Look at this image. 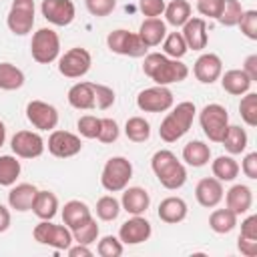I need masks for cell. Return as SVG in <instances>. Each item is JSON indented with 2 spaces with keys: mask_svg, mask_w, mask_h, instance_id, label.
Masks as SVG:
<instances>
[{
  "mask_svg": "<svg viewBox=\"0 0 257 257\" xmlns=\"http://www.w3.org/2000/svg\"><path fill=\"white\" fill-rule=\"evenodd\" d=\"M143 72L157 84L169 86L173 82H183L189 76V66L181 62V58H169L161 52H147Z\"/></svg>",
  "mask_w": 257,
  "mask_h": 257,
  "instance_id": "6da1fadb",
  "label": "cell"
},
{
  "mask_svg": "<svg viewBox=\"0 0 257 257\" xmlns=\"http://www.w3.org/2000/svg\"><path fill=\"white\" fill-rule=\"evenodd\" d=\"M151 169L159 179V183L169 191H177L187 183V169L173 151L167 149L157 151L151 159Z\"/></svg>",
  "mask_w": 257,
  "mask_h": 257,
  "instance_id": "7a4b0ae2",
  "label": "cell"
},
{
  "mask_svg": "<svg viewBox=\"0 0 257 257\" xmlns=\"http://www.w3.org/2000/svg\"><path fill=\"white\" fill-rule=\"evenodd\" d=\"M169 110H171V112H167V116L161 120L159 137H161L165 143H175V141H179L183 135L189 133L197 108H195V104H193L191 100H183V102H179L177 106H171Z\"/></svg>",
  "mask_w": 257,
  "mask_h": 257,
  "instance_id": "3957f363",
  "label": "cell"
},
{
  "mask_svg": "<svg viewBox=\"0 0 257 257\" xmlns=\"http://www.w3.org/2000/svg\"><path fill=\"white\" fill-rule=\"evenodd\" d=\"M133 179V165L124 157H110L100 173V185L108 193H120Z\"/></svg>",
  "mask_w": 257,
  "mask_h": 257,
  "instance_id": "277c9868",
  "label": "cell"
},
{
  "mask_svg": "<svg viewBox=\"0 0 257 257\" xmlns=\"http://www.w3.org/2000/svg\"><path fill=\"white\" fill-rule=\"evenodd\" d=\"M199 124L211 143H221V139L229 126V112L219 102L205 104L203 110L199 112Z\"/></svg>",
  "mask_w": 257,
  "mask_h": 257,
  "instance_id": "5b68a950",
  "label": "cell"
},
{
  "mask_svg": "<svg viewBox=\"0 0 257 257\" xmlns=\"http://www.w3.org/2000/svg\"><path fill=\"white\" fill-rule=\"evenodd\" d=\"M30 54L38 64H50L60 56V38L52 28H40L32 34Z\"/></svg>",
  "mask_w": 257,
  "mask_h": 257,
  "instance_id": "8992f818",
  "label": "cell"
},
{
  "mask_svg": "<svg viewBox=\"0 0 257 257\" xmlns=\"http://www.w3.org/2000/svg\"><path fill=\"white\" fill-rule=\"evenodd\" d=\"M106 46L110 52L114 54H122V56H131V58H143L149 50V46L141 40V36L137 32H128L124 28L112 30L106 36Z\"/></svg>",
  "mask_w": 257,
  "mask_h": 257,
  "instance_id": "52a82bcc",
  "label": "cell"
},
{
  "mask_svg": "<svg viewBox=\"0 0 257 257\" xmlns=\"http://www.w3.org/2000/svg\"><path fill=\"white\" fill-rule=\"evenodd\" d=\"M32 237L40 245H48L56 251H66L72 245V233L66 225H54L46 219H40V223L32 229Z\"/></svg>",
  "mask_w": 257,
  "mask_h": 257,
  "instance_id": "ba28073f",
  "label": "cell"
},
{
  "mask_svg": "<svg viewBox=\"0 0 257 257\" xmlns=\"http://www.w3.org/2000/svg\"><path fill=\"white\" fill-rule=\"evenodd\" d=\"M92 56L86 48L74 46L58 58V72L66 78H80L90 70Z\"/></svg>",
  "mask_w": 257,
  "mask_h": 257,
  "instance_id": "9c48e42d",
  "label": "cell"
},
{
  "mask_svg": "<svg viewBox=\"0 0 257 257\" xmlns=\"http://www.w3.org/2000/svg\"><path fill=\"white\" fill-rule=\"evenodd\" d=\"M34 0H12L10 12L6 16V24L12 34L24 36L34 26Z\"/></svg>",
  "mask_w": 257,
  "mask_h": 257,
  "instance_id": "30bf717a",
  "label": "cell"
},
{
  "mask_svg": "<svg viewBox=\"0 0 257 257\" xmlns=\"http://www.w3.org/2000/svg\"><path fill=\"white\" fill-rule=\"evenodd\" d=\"M173 102H175L173 92L167 86H161V84L145 88L137 96V106L143 112H165L173 106Z\"/></svg>",
  "mask_w": 257,
  "mask_h": 257,
  "instance_id": "8fae6325",
  "label": "cell"
},
{
  "mask_svg": "<svg viewBox=\"0 0 257 257\" xmlns=\"http://www.w3.org/2000/svg\"><path fill=\"white\" fill-rule=\"evenodd\" d=\"M10 147H12V153L18 159H36L44 153L46 143L34 131H18L10 139Z\"/></svg>",
  "mask_w": 257,
  "mask_h": 257,
  "instance_id": "7c38bea8",
  "label": "cell"
},
{
  "mask_svg": "<svg viewBox=\"0 0 257 257\" xmlns=\"http://www.w3.org/2000/svg\"><path fill=\"white\" fill-rule=\"evenodd\" d=\"M26 118L38 131H54L58 124V110L44 100H30L26 104Z\"/></svg>",
  "mask_w": 257,
  "mask_h": 257,
  "instance_id": "4fadbf2b",
  "label": "cell"
},
{
  "mask_svg": "<svg viewBox=\"0 0 257 257\" xmlns=\"http://www.w3.org/2000/svg\"><path fill=\"white\" fill-rule=\"evenodd\" d=\"M48 153L56 159H68L80 153L82 149V141L78 135L68 133V131H52L48 137Z\"/></svg>",
  "mask_w": 257,
  "mask_h": 257,
  "instance_id": "5bb4252c",
  "label": "cell"
},
{
  "mask_svg": "<svg viewBox=\"0 0 257 257\" xmlns=\"http://www.w3.org/2000/svg\"><path fill=\"white\" fill-rule=\"evenodd\" d=\"M40 12L44 20L54 26H68L76 16V8L70 0H42Z\"/></svg>",
  "mask_w": 257,
  "mask_h": 257,
  "instance_id": "9a60e30c",
  "label": "cell"
},
{
  "mask_svg": "<svg viewBox=\"0 0 257 257\" xmlns=\"http://www.w3.org/2000/svg\"><path fill=\"white\" fill-rule=\"evenodd\" d=\"M153 233V227L151 223L141 217V215H133L131 219H126L120 229H118V239L124 243V245H139V243H145Z\"/></svg>",
  "mask_w": 257,
  "mask_h": 257,
  "instance_id": "2e32d148",
  "label": "cell"
},
{
  "mask_svg": "<svg viewBox=\"0 0 257 257\" xmlns=\"http://www.w3.org/2000/svg\"><path fill=\"white\" fill-rule=\"evenodd\" d=\"M193 74L203 84H213L223 74V62L215 52L201 54L193 64Z\"/></svg>",
  "mask_w": 257,
  "mask_h": 257,
  "instance_id": "e0dca14e",
  "label": "cell"
},
{
  "mask_svg": "<svg viewBox=\"0 0 257 257\" xmlns=\"http://www.w3.org/2000/svg\"><path fill=\"white\" fill-rule=\"evenodd\" d=\"M223 195H225L223 183H221L219 179H215V177H205V179H201V181L197 183V187H195V199H197V203H199L201 207H205V209L217 207V205L223 201Z\"/></svg>",
  "mask_w": 257,
  "mask_h": 257,
  "instance_id": "ac0fdd59",
  "label": "cell"
},
{
  "mask_svg": "<svg viewBox=\"0 0 257 257\" xmlns=\"http://www.w3.org/2000/svg\"><path fill=\"white\" fill-rule=\"evenodd\" d=\"M181 34L185 38V44L189 50H203L207 48L209 42V34H207V22L199 16H191L183 26H181Z\"/></svg>",
  "mask_w": 257,
  "mask_h": 257,
  "instance_id": "d6986e66",
  "label": "cell"
},
{
  "mask_svg": "<svg viewBox=\"0 0 257 257\" xmlns=\"http://www.w3.org/2000/svg\"><path fill=\"white\" fill-rule=\"evenodd\" d=\"M36 193H38V189L32 183H18V185L14 183L12 189L8 191V205H10V209H14L18 213L30 211Z\"/></svg>",
  "mask_w": 257,
  "mask_h": 257,
  "instance_id": "ffe728a7",
  "label": "cell"
},
{
  "mask_svg": "<svg viewBox=\"0 0 257 257\" xmlns=\"http://www.w3.org/2000/svg\"><path fill=\"white\" fill-rule=\"evenodd\" d=\"M225 197V203H227V209H231L237 217L239 215H245L249 213L251 205H253V191L247 187V185H233Z\"/></svg>",
  "mask_w": 257,
  "mask_h": 257,
  "instance_id": "44dd1931",
  "label": "cell"
},
{
  "mask_svg": "<svg viewBox=\"0 0 257 257\" xmlns=\"http://www.w3.org/2000/svg\"><path fill=\"white\" fill-rule=\"evenodd\" d=\"M151 205V197L143 187H124L120 207L128 215H143Z\"/></svg>",
  "mask_w": 257,
  "mask_h": 257,
  "instance_id": "7402d4cb",
  "label": "cell"
},
{
  "mask_svg": "<svg viewBox=\"0 0 257 257\" xmlns=\"http://www.w3.org/2000/svg\"><path fill=\"white\" fill-rule=\"evenodd\" d=\"M66 98H68V104H70L72 108H78V110H90V108L96 106V100H94V86H92V82H86V80L72 84V86L68 88Z\"/></svg>",
  "mask_w": 257,
  "mask_h": 257,
  "instance_id": "603a6c76",
  "label": "cell"
},
{
  "mask_svg": "<svg viewBox=\"0 0 257 257\" xmlns=\"http://www.w3.org/2000/svg\"><path fill=\"white\" fill-rule=\"evenodd\" d=\"M187 203L181 199V197H167L159 203V219L163 223H169V225H177L181 221H185L187 217Z\"/></svg>",
  "mask_w": 257,
  "mask_h": 257,
  "instance_id": "cb8c5ba5",
  "label": "cell"
},
{
  "mask_svg": "<svg viewBox=\"0 0 257 257\" xmlns=\"http://www.w3.org/2000/svg\"><path fill=\"white\" fill-rule=\"evenodd\" d=\"M219 78H221L223 90L229 92V94H233V96H243L245 92H249L251 82H253L241 68H231L225 74H221Z\"/></svg>",
  "mask_w": 257,
  "mask_h": 257,
  "instance_id": "d4e9b609",
  "label": "cell"
},
{
  "mask_svg": "<svg viewBox=\"0 0 257 257\" xmlns=\"http://www.w3.org/2000/svg\"><path fill=\"white\" fill-rule=\"evenodd\" d=\"M137 34L149 48H153V46H159L167 36V24L161 18H145Z\"/></svg>",
  "mask_w": 257,
  "mask_h": 257,
  "instance_id": "484cf974",
  "label": "cell"
},
{
  "mask_svg": "<svg viewBox=\"0 0 257 257\" xmlns=\"http://www.w3.org/2000/svg\"><path fill=\"white\" fill-rule=\"evenodd\" d=\"M183 161L189 167H195V169L205 167L211 161V149H209V145H205L203 141H189L183 147Z\"/></svg>",
  "mask_w": 257,
  "mask_h": 257,
  "instance_id": "4316f807",
  "label": "cell"
},
{
  "mask_svg": "<svg viewBox=\"0 0 257 257\" xmlns=\"http://www.w3.org/2000/svg\"><path fill=\"white\" fill-rule=\"evenodd\" d=\"M38 219H46L50 221L56 213H58V199L52 191H38L30 209Z\"/></svg>",
  "mask_w": 257,
  "mask_h": 257,
  "instance_id": "83f0119b",
  "label": "cell"
},
{
  "mask_svg": "<svg viewBox=\"0 0 257 257\" xmlns=\"http://www.w3.org/2000/svg\"><path fill=\"white\" fill-rule=\"evenodd\" d=\"M247 143H249L247 133L239 124H229L225 135H223V139H221V145L225 147V151L229 155H241L247 149Z\"/></svg>",
  "mask_w": 257,
  "mask_h": 257,
  "instance_id": "f1b7e54d",
  "label": "cell"
},
{
  "mask_svg": "<svg viewBox=\"0 0 257 257\" xmlns=\"http://www.w3.org/2000/svg\"><path fill=\"white\" fill-rule=\"evenodd\" d=\"M88 217H92L88 205L82 203V201H78V199H72V201L64 203V207H62V221H64V225H66L70 231H72L76 225H80L82 221H86Z\"/></svg>",
  "mask_w": 257,
  "mask_h": 257,
  "instance_id": "f546056e",
  "label": "cell"
},
{
  "mask_svg": "<svg viewBox=\"0 0 257 257\" xmlns=\"http://www.w3.org/2000/svg\"><path fill=\"white\" fill-rule=\"evenodd\" d=\"M211 171H213V177L215 179H219L221 183H229V181H235L237 179V175H239V163L231 155H221V157H217L211 163Z\"/></svg>",
  "mask_w": 257,
  "mask_h": 257,
  "instance_id": "4dcf8cb0",
  "label": "cell"
},
{
  "mask_svg": "<svg viewBox=\"0 0 257 257\" xmlns=\"http://www.w3.org/2000/svg\"><path fill=\"white\" fill-rule=\"evenodd\" d=\"M209 227H211V231H215L219 235L231 233L237 227V215L227 207L225 209H215L209 215Z\"/></svg>",
  "mask_w": 257,
  "mask_h": 257,
  "instance_id": "1f68e13d",
  "label": "cell"
},
{
  "mask_svg": "<svg viewBox=\"0 0 257 257\" xmlns=\"http://www.w3.org/2000/svg\"><path fill=\"white\" fill-rule=\"evenodd\" d=\"M163 14L167 18V24L179 28V26H183L191 18V4L187 0H171L165 6V12Z\"/></svg>",
  "mask_w": 257,
  "mask_h": 257,
  "instance_id": "d6a6232c",
  "label": "cell"
},
{
  "mask_svg": "<svg viewBox=\"0 0 257 257\" xmlns=\"http://www.w3.org/2000/svg\"><path fill=\"white\" fill-rule=\"evenodd\" d=\"M24 84V72L12 62H0V88L18 90Z\"/></svg>",
  "mask_w": 257,
  "mask_h": 257,
  "instance_id": "836d02e7",
  "label": "cell"
},
{
  "mask_svg": "<svg viewBox=\"0 0 257 257\" xmlns=\"http://www.w3.org/2000/svg\"><path fill=\"white\" fill-rule=\"evenodd\" d=\"M20 161L12 155H0V187H12L20 177Z\"/></svg>",
  "mask_w": 257,
  "mask_h": 257,
  "instance_id": "e575fe53",
  "label": "cell"
},
{
  "mask_svg": "<svg viewBox=\"0 0 257 257\" xmlns=\"http://www.w3.org/2000/svg\"><path fill=\"white\" fill-rule=\"evenodd\" d=\"M124 135L133 143H145L151 137V124L143 116H131L124 122Z\"/></svg>",
  "mask_w": 257,
  "mask_h": 257,
  "instance_id": "d590c367",
  "label": "cell"
},
{
  "mask_svg": "<svg viewBox=\"0 0 257 257\" xmlns=\"http://www.w3.org/2000/svg\"><path fill=\"white\" fill-rule=\"evenodd\" d=\"M72 241L76 243H82V245H90L96 241L98 237V225H96V219L88 217L86 221H82L80 225H76L72 231Z\"/></svg>",
  "mask_w": 257,
  "mask_h": 257,
  "instance_id": "8d00e7d4",
  "label": "cell"
},
{
  "mask_svg": "<svg viewBox=\"0 0 257 257\" xmlns=\"http://www.w3.org/2000/svg\"><path fill=\"white\" fill-rule=\"evenodd\" d=\"M120 211H122L120 201L114 199L112 195H104L96 201V217L100 221H114Z\"/></svg>",
  "mask_w": 257,
  "mask_h": 257,
  "instance_id": "74e56055",
  "label": "cell"
},
{
  "mask_svg": "<svg viewBox=\"0 0 257 257\" xmlns=\"http://www.w3.org/2000/svg\"><path fill=\"white\" fill-rule=\"evenodd\" d=\"M163 54H167L169 58H183L187 54V44L181 32H171L163 38Z\"/></svg>",
  "mask_w": 257,
  "mask_h": 257,
  "instance_id": "f35d334b",
  "label": "cell"
},
{
  "mask_svg": "<svg viewBox=\"0 0 257 257\" xmlns=\"http://www.w3.org/2000/svg\"><path fill=\"white\" fill-rule=\"evenodd\" d=\"M241 14H243V6L239 0H223V10H221L217 20L221 26L231 28V26H237Z\"/></svg>",
  "mask_w": 257,
  "mask_h": 257,
  "instance_id": "ab89813d",
  "label": "cell"
},
{
  "mask_svg": "<svg viewBox=\"0 0 257 257\" xmlns=\"http://www.w3.org/2000/svg\"><path fill=\"white\" fill-rule=\"evenodd\" d=\"M239 114L249 126H257V92H245L239 102Z\"/></svg>",
  "mask_w": 257,
  "mask_h": 257,
  "instance_id": "60d3db41",
  "label": "cell"
},
{
  "mask_svg": "<svg viewBox=\"0 0 257 257\" xmlns=\"http://www.w3.org/2000/svg\"><path fill=\"white\" fill-rule=\"evenodd\" d=\"M96 253L100 257H120L122 255V241L114 235H104L96 243Z\"/></svg>",
  "mask_w": 257,
  "mask_h": 257,
  "instance_id": "b9f144b4",
  "label": "cell"
},
{
  "mask_svg": "<svg viewBox=\"0 0 257 257\" xmlns=\"http://www.w3.org/2000/svg\"><path fill=\"white\" fill-rule=\"evenodd\" d=\"M76 128H78V133L84 139H96L98 137V131H100V118L94 116V114H84V116L78 118Z\"/></svg>",
  "mask_w": 257,
  "mask_h": 257,
  "instance_id": "7bdbcfd3",
  "label": "cell"
},
{
  "mask_svg": "<svg viewBox=\"0 0 257 257\" xmlns=\"http://www.w3.org/2000/svg\"><path fill=\"white\" fill-rule=\"evenodd\" d=\"M237 26L249 40H257V10H243Z\"/></svg>",
  "mask_w": 257,
  "mask_h": 257,
  "instance_id": "ee69618b",
  "label": "cell"
},
{
  "mask_svg": "<svg viewBox=\"0 0 257 257\" xmlns=\"http://www.w3.org/2000/svg\"><path fill=\"white\" fill-rule=\"evenodd\" d=\"M118 135H120V128H118L114 118H108V116L100 118V131H98V137H96L100 143L110 145V143H114L118 139Z\"/></svg>",
  "mask_w": 257,
  "mask_h": 257,
  "instance_id": "f6af8a7d",
  "label": "cell"
},
{
  "mask_svg": "<svg viewBox=\"0 0 257 257\" xmlns=\"http://www.w3.org/2000/svg\"><path fill=\"white\" fill-rule=\"evenodd\" d=\"M92 86H94V100H96V108H100V110H106V108H110L112 104H114V90L110 88V86H106V84H96V82H92Z\"/></svg>",
  "mask_w": 257,
  "mask_h": 257,
  "instance_id": "bcb514c9",
  "label": "cell"
},
{
  "mask_svg": "<svg viewBox=\"0 0 257 257\" xmlns=\"http://www.w3.org/2000/svg\"><path fill=\"white\" fill-rule=\"evenodd\" d=\"M84 6L92 16L102 18L116 8V0H84Z\"/></svg>",
  "mask_w": 257,
  "mask_h": 257,
  "instance_id": "7dc6e473",
  "label": "cell"
},
{
  "mask_svg": "<svg viewBox=\"0 0 257 257\" xmlns=\"http://www.w3.org/2000/svg\"><path fill=\"white\" fill-rule=\"evenodd\" d=\"M167 2L165 0H139V10L147 18H159L165 12Z\"/></svg>",
  "mask_w": 257,
  "mask_h": 257,
  "instance_id": "c3c4849f",
  "label": "cell"
},
{
  "mask_svg": "<svg viewBox=\"0 0 257 257\" xmlns=\"http://www.w3.org/2000/svg\"><path fill=\"white\" fill-rule=\"evenodd\" d=\"M197 10H199V14L217 20L223 10V0H197Z\"/></svg>",
  "mask_w": 257,
  "mask_h": 257,
  "instance_id": "681fc988",
  "label": "cell"
},
{
  "mask_svg": "<svg viewBox=\"0 0 257 257\" xmlns=\"http://www.w3.org/2000/svg\"><path fill=\"white\" fill-rule=\"evenodd\" d=\"M241 171L247 179H257V153H249L245 155L243 163H241Z\"/></svg>",
  "mask_w": 257,
  "mask_h": 257,
  "instance_id": "f907efd6",
  "label": "cell"
},
{
  "mask_svg": "<svg viewBox=\"0 0 257 257\" xmlns=\"http://www.w3.org/2000/svg\"><path fill=\"white\" fill-rule=\"evenodd\" d=\"M239 237L257 239V215H249V217L241 223V233H239Z\"/></svg>",
  "mask_w": 257,
  "mask_h": 257,
  "instance_id": "816d5d0a",
  "label": "cell"
},
{
  "mask_svg": "<svg viewBox=\"0 0 257 257\" xmlns=\"http://www.w3.org/2000/svg\"><path fill=\"white\" fill-rule=\"evenodd\" d=\"M237 249H239L241 255H245V257H255V255H257V239L239 237V239H237Z\"/></svg>",
  "mask_w": 257,
  "mask_h": 257,
  "instance_id": "f5cc1de1",
  "label": "cell"
},
{
  "mask_svg": "<svg viewBox=\"0 0 257 257\" xmlns=\"http://www.w3.org/2000/svg\"><path fill=\"white\" fill-rule=\"evenodd\" d=\"M251 80H257V54H249L243 62V68H241Z\"/></svg>",
  "mask_w": 257,
  "mask_h": 257,
  "instance_id": "db71d44e",
  "label": "cell"
},
{
  "mask_svg": "<svg viewBox=\"0 0 257 257\" xmlns=\"http://www.w3.org/2000/svg\"><path fill=\"white\" fill-rule=\"evenodd\" d=\"M66 253H68L70 257H88V255H92V251L88 249V245H82V243L70 245V247L66 249Z\"/></svg>",
  "mask_w": 257,
  "mask_h": 257,
  "instance_id": "11a10c76",
  "label": "cell"
},
{
  "mask_svg": "<svg viewBox=\"0 0 257 257\" xmlns=\"http://www.w3.org/2000/svg\"><path fill=\"white\" fill-rule=\"evenodd\" d=\"M10 211H8V207H4L2 203H0V233H4L8 227H10Z\"/></svg>",
  "mask_w": 257,
  "mask_h": 257,
  "instance_id": "9f6ffc18",
  "label": "cell"
},
{
  "mask_svg": "<svg viewBox=\"0 0 257 257\" xmlns=\"http://www.w3.org/2000/svg\"><path fill=\"white\" fill-rule=\"evenodd\" d=\"M4 141H6V126H4V122L0 120V147L4 145Z\"/></svg>",
  "mask_w": 257,
  "mask_h": 257,
  "instance_id": "6f0895ef",
  "label": "cell"
}]
</instances>
